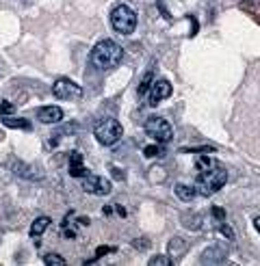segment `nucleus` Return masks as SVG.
<instances>
[{"instance_id": "obj_1", "label": "nucleus", "mask_w": 260, "mask_h": 266, "mask_svg": "<svg viewBox=\"0 0 260 266\" xmlns=\"http://www.w3.org/2000/svg\"><path fill=\"white\" fill-rule=\"evenodd\" d=\"M124 50L115 39H102L91 50V65L96 69H111L122 63Z\"/></svg>"}, {"instance_id": "obj_2", "label": "nucleus", "mask_w": 260, "mask_h": 266, "mask_svg": "<svg viewBox=\"0 0 260 266\" xmlns=\"http://www.w3.org/2000/svg\"><path fill=\"white\" fill-rule=\"evenodd\" d=\"M226 180H228L226 169L217 164V167L199 171L197 182H195V191L202 195V197H210V195H215V193L221 191L223 184H226Z\"/></svg>"}, {"instance_id": "obj_3", "label": "nucleus", "mask_w": 260, "mask_h": 266, "mask_svg": "<svg viewBox=\"0 0 260 266\" xmlns=\"http://www.w3.org/2000/svg\"><path fill=\"white\" fill-rule=\"evenodd\" d=\"M111 24L117 33L122 35H132V31L137 28V11H134L130 4L122 2L111 11Z\"/></svg>"}, {"instance_id": "obj_4", "label": "nucleus", "mask_w": 260, "mask_h": 266, "mask_svg": "<svg viewBox=\"0 0 260 266\" xmlns=\"http://www.w3.org/2000/svg\"><path fill=\"white\" fill-rule=\"evenodd\" d=\"M122 132H124L122 123L117 119H104V121L98 123L96 130H93L98 143H102V145H115L117 141L122 139Z\"/></svg>"}, {"instance_id": "obj_5", "label": "nucleus", "mask_w": 260, "mask_h": 266, "mask_svg": "<svg viewBox=\"0 0 260 266\" xmlns=\"http://www.w3.org/2000/svg\"><path fill=\"white\" fill-rule=\"evenodd\" d=\"M145 132L150 134L152 139H156V143H167L174 137V128H171L169 121H165L163 117H152V119L145 121Z\"/></svg>"}, {"instance_id": "obj_6", "label": "nucleus", "mask_w": 260, "mask_h": 266, "mask_svg": "<svg viewBox=\"0 0 260 266\" xmlns=\"http://www.w3.org/2000/svg\"><path fill=\"white\" fill-rule=\"evenodd\" d=\"M52 93L61 100H78L82 96V89L76 85L74 80H67V78H59L55 85H52Z\"/></svg>"}, {"instance_id": "obj_7", "label": "nucleus", "mask_w": 260, "mask_h": 266, "mask_svg": "<svg viewBox=\"0 0 260 266\" xmlns=\"http://www.w3.org/2000/svg\"><path fill=\"white\" fill-rule=\"evenodd\" d=\"M82 191H87L91 195H109L111 193V182L102 175L87 173L85 177H82Z\"/></svg>"}, {"instance_id": "obj_8", "label": "nucleus", "mask_w": 260, "mask_h": 266, "mask_svg": "<svg viewBox=\"0 0 260 266\" xmlns=\"http://www.w3.org/2000/svg\"><path fill=\"white\" fill-rule=\"evenodd\" d=\"M147 93H150V106L161 104L165 98H169V96H171V85H169V80H165V78L154 80Z\"/></svg>"}, {"instance_id": "obj_9", "label": "nucleus", "mask_w": 260, "mask_h": 266, "mask_svg": "<svg viewBox=\"0 0 260 266\" xmlns=\"http://www.w3.org/2000/svg\"><path fill=\"white\" fill-rule=\"evenodd\" d=\"M37 119L41 123H59L63 119V110L59 106H41L37 110Z\"/></svg>"}, {"instance_id": "obj_10", "label": "nucleus", "mask_w": 260, "mask_h": 266, "mask_svg": "<svg viewBox=\"0 0 260 266\" xmlns=\"http://www.w3.org/2000/svg\"><path fill=\"white\" fill-rule=\"evenodd\" d=\"M89 171H87V167L82 164V156L78 152H74L72 156H69V175L72 177H85Z\"/></svg>"}, {"instance_id": "obj_11", "label": "nucleus", "mask_w": 260, "mask_h": 266, "mask_svg": "<svg viewBox=\"0 0 260 266\" xmlns=\"http://www.w3.org/2000/svg\"><path fill=\"white\" fill-rule=\"evenodd\" d=\"M228 256V251L223 249V247L219 245H210L208 249L204 251V256H202V262H223Z\"/></svg>"}, {"instance_id": "obj_12", "label": "nucleus", "mask_w": 260, "mask_h": 266, "mask_svg": "<svg viewBox=\"0 0 260 266\" xmlns=\"http://www.w3.org/2000/svg\"><path fill=\"white\" fill-rule=\"evenodd\" d=\"M48 227H50V218H48V216L35 218V223L31 225V236H33V238H37V236H41Z\"/></svg>"}, {"instance_id": "obj_13", "label": "nucleus", "mask_w": 260, "mask_h": 266, "mask_svg": "<svg viewBox=\"0 0 260 266\" xmlns=\"http://www.w3.org/2000/svg\"><path fill=\"white\" fill-rule=\"evenodd\" d=\"M176 195H178V197L182 199V202H191V199L195 197V186H191V184H176Z\"/></svg>"}, {"instance_id": "obj_14", "label": "nucleus", "mask_w": 260, "mask_h": 266, "mask_svg": "<svg viewBox=\"0 0 260 266\" xmlns=\"http://www.w3.org/2000/svg\"><path fill=\"white\" fill-rule=\"evenodd\" d=\"M2 123L7 128H22V130H31V121L28 119H13V117H2Z\"/></svg>"}, {"instance_id": "obj_15", "label": "nucleus", "mask_w": 260, "mask_h": 266, "mask_svg": "<svg viewBox=\"0 0 260 266\" xmlns=\"http://www.w3.org/2000/svg\"><path fill=\"white\" fill-rule=\"evenodd\" d=\"M152 82H154V72H145V76L141 78V85H139V89H137L139 96H145V93L150 91Z\"/></svg>"}, {"instance_id": "obj_16", "label": "nucleus", "mask_w": 260, "mask_h": 266, "mask_svg": "<svg viewBox=\"0 0 260 266\" xmlns=\"http://www.w3.org/2000/svg\"><path fill=\"white\" fill-rule=\"evenodd\" d=\"M219 162H215L212 158H208V156H199L197 158V169L199 171H206V169H210V167H217Z\"/></svg>"}, {"instance_id": "obj_17", "label": "nucleus", "mask_w": 260, "mask_h": 266, "mask_svg": "<svg viewBox=\"0 0 260 266\" xmlns=\"http://www.w3.org/2000/svg\"><path fill=\"white\" fill-rule=\"evenodd\" d=\"M169 264H171V260L165 256H154L150 260V266H169Z\"/></svg>"}, {"instance_id": "obj_18", "label": "nucleus", "mask_w": 260, "mask_h": 266, "mask_svg": "<svg viewBox=\"0 0 260 266\" xmlns=\"http://www.w3.org/2000/svg\"><path fill=\"white\" fill-rule=\"evenodd\" d=\"M145 156H147V158H152V156H163V147H158V145H147V147H145Z\"/></svg>"}, {"instance_id": "obj_19", "label": "nucleus", "mask_w": 260, "mask_h": 266, "mask_svg": "<svg viewBox=\"0 0 260 266\" xmlns=\"http://www.w3.org/2000/svg\"><path fill=\"white\" fill-rule=\"evenodd\" d=\"M13 113H15L13 104H9V102H2V104H0V115H2V117H11Z\"/></svg>"}, {"instance_id": "obj_20", "label": "nucleus", "mask_w": 260, "mask_h": 266, "mask_svg": "<svg viewBox=\"0 0 260 266\" xmlns=\"http://www.w3.org/2000/svg\"><path fill=\"white\" fill-rule=\"evenodd\" d=\"M46 264L48 266H63L65 260L61 256H46Z\"/></svg>"}, {"instance_id": "obj_21", "label": "nucleus", "mask_w": 260, "mask_h": 266, "mask_svg": "<svg viewBox=\"0 0 260 266\" xmlns=\"http://www.w3.org/2000/svg\"><path fill=\"white\" fill-rule=\"evenodd\" d=\"M219 232H221L223 236H226L228 240H234V232H232V227H228V225H221V227H219Z\"/></svg>"}, {"instance_id": "obj_22", "label": "nucleus", "mask_w": 260, "mask_h": 266, "mask_svg": "<svg viewBox=\"0 0 260 266\" xmlns=\"http://www.w3.org/2000/svg\"><path fill=\"white\" fill-rule=\"evenodd\" d=\"M109 251H115V249H113V247H100V249L96 251V258H93V260H98V258L106 256V253H109Z\"/></svg>"}, {"instance_id": "obj_23", "label": "nucleus", "mask_w": 260, "mask_h": 266, "mask_svg": "<svg viewBox=\"0 0 260 266\" xmlns=\"http://www.w3.org/2000/svg\"><path fill=\"white\" fill-rule=\"evenodd\" d=\"M212 216L219 218V221H223V218H226V210H221V208H212Z\"/></svg>"}, {"instance_id": "obj_24", "label": "nucleus", "mask_w": 260, "mask_h": 266, "mask_svg": "<svg viewBox=\"0 0 260 266\" xmlns=\"http://www.w3.org/2000/svg\"><path fill=\"white\" fill-rule=\"evenodd\" d=\"M254 227H256L258 232H260V216H256V218H254Z\"/></svg>"}, {"instance_id": "obj_25", "label": "nucleus", "mask_w": 260, "mask_h": 266, "mask_svg": "<svg viewBox=\"0 0 260 266\" xmlns=\"http://www.w3.org/2000/svg\"><path fill=\"white\" fill-rule=\"evenodd\" d=\"M115 210H117V212H120V214H122V216H126V210H124V208H122V206H117V208H115Z\"/></svg>"}]
</instances>
